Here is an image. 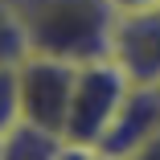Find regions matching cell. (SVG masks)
Segmentation results:
<instances>
[{
    "mask_svg": "<svg viewBox=\"0 0 160 160\" xmlns=\"http://www.w3.org/2000/svg\"><path fill=\"white\" fill-rule=\"evenodd\" d=\"M29 53L62 62H94L111 49V0H8Z\"/></svg>",
    "mask_w": 160,
    "mask_h": 160,
    "instance_id": "1",
    "label": "cell"
},
{
    "mask_svg": "<svg viewBox=\"0 0 160 160\" xmlns=\"http://www.w3.org/2000/svg\"><path fill=\"white\" fill-rule=\"evenodd\" d=\"M132 82L111 58H94L78 66L74 94H70V115H66V152L70 156H99V144L107 140L111 123L119 119Z\"/></svg>",
    "mask_w": 160,
    "mask_h": 160,
    "instance_id": "2",
    "label": "cell"
},
{
    "mask_svg": "<svg viewBox=\"0 0 160 160\" xmlns=\"http://www.w3.org/2000/svg\"><path fill=\"white\" fill-rule=\"evenodd\" d=\"M107 58L127 74L132 86H156L160 90V8L115 12Z\"/></svg>",
    "mask_w": 160,
    "mask_h": 160,
    "instance_id": "4",
    "label": "cell"
},
{
    "mask_svg": "<svg viewBox=\"0 0 160 160\" xmlns=\"http://www.w3.org/2000/svg\"><path fill=\"white\" fill-rule=\"evenodd\" d=\"M0 156H8V160H49V156H70V152H66V140L62 136H53V132H45V127L21 119L4 136Z\"/></svg>",
    "mask_w": 160,
    "mask_h": 160,
    "instance_id": "5",
    "label": "cell"
},
{
    "mask_svg": "<svg viewBox=\"0 0 160 160\" xmlns=\"http://www.w3.org/2000/svg\"><path fill=\"white\" fill-rule=\"evenodd\" d=\"M25 53H29V45H25V33L17 25V12L8 8V0H0V66L4 62H21Z\"/></svg>",
    "mask_w": 160,
    "mask_h": 160,
    "instance_id": "7",
    "label": "cell"
},
{
    "mask_svg": "<svg viewBox=\"0 0 160 160\" xmlns=\"http://www.w3.org/2000/svg\"><path fill=\"white\" fill-rule=\"evenodd\" d=\"M17 78H21V119L62 136L66 132V115H70V94H74V78H78V62H62V58H45V53H25L21 66H17Z\"/></svg>",
    "mask_w": 160,
    "mask_h": 160,
    "instance_id": "3",
    "label": "cell"
},
{
    "mask_svg": "<svg viewBox=\"0 0 160 160\" xmlns=\"http://www.w3.org/2000/svg\"><path fill=\"white\" fill-rule=\"evenodd\" d=\"M17 66L21 62H4L0 66V144L21 123V78H17Z\"/></svg>",
    "mask_w": 160,
    "mask_h": 160,
    "instance_id": "6",
    "label": "cell"
},
{
    "mask_svg": "<svg viewBox=\"0 0 160 160\" xmlns=\"http://www.w3.org/2000/svg\"><path fill=\"white\" fill-rule=\"evenodd\" d=\"M111 8L115 12H152V8H160V0H111Z\"/></svg>",
    "mask_w": 160,
    "mask_h": 160,
    "instance_id": "8",
    "label": "cell"
}]
</instances>
